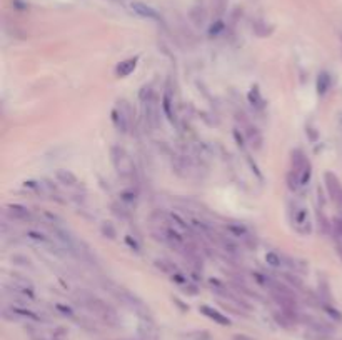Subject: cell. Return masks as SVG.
<instances>
[{"mask_svg":"<svg viewBox=\"0 0 342 340\" xmlns=\"http://www.w3.org/2000/svg\"><path fill=\"white\" fill-rule=\"evenodd\" d=\"M137 62H139V59H137V57H134V59H127V60L121 62V63H119V65L116 67V75H117V77H121V79L129 77L130 73H132V72L135 70Z\"/></svg>","mask_w":342,"mask_h":340,"instance_id":"13","label":"cell"},{"mask_svg":"<svg viewBox=\"0 0 342 340\" xmlns=\"http://www.w3.org/2000/svg\"><path fill=\"white\" fill-rule=\"evenodd\" d=\"M139 99H140V103H142V115H144V120H145L147 127L152 130L159 129V125H161V117H159V107H157L156 94H154L150 85L142 87L140 94H139Z\"/></svg>","mask_w":342,"mask_h":340,"instance_id":"2","label":"cell"},{"mask_svg":"<svg viewBox=\"0 0 342 340\" xmlns=\"http://www.w3.org/2000/svg\"><path fill=\"white\" fill-rule=\"evenodd\" d=\"M244 129H246V137H247V142L252 145L254 148H259L262 147V137L259 134V130L255 129V127H252L250 124H246L244 125Z\"/></svg>","mask_w":342,"mask_h":340,"instance_id":"14","label":"cell"},{"mask_svg":"<svg viewBox=\"0 0 342 340\" xmlns=\"http://www.w3.org/2000/svg\"><path fill=\"white\" fill-rule=\"evenodd\" d=\"M201 312H202L205 317H209V319H212L214 322H217V324H220V325H229V324H231V320L227 319V317H224L220 312H217V310H214V309L207 307V305H204V307H201Z\"/></svg>","mask_w":342,"mask_h":340,"instance_id":"15","label":"cell"},{"mask_svg":"<svg viewBox=\"0 0 342 340\" xmlns=\"http://www.w3.org/2000/svg\"><path fill=\"white\" fill-rule=\"evenodd\" d=\"M329 89H330V77H329V73H326V72L319 73V79H317V94L319 95H326Z\"/></svg>","mask_w":342,"mask_h":340,"instance_id":"16","label":"cell"},{"mask_svg":"<svg viewBox=\"0 0 342 340\" xmlns=\"http://www.w3.org/2000/svg\"><path fill=\"white\" fill-rule=\"evenodd\" d=\"M289 218H290V225L294 227L295 232L300 235H311L312 223L309 218V209L302 204V200L299 199L292 200V204L289 207Z\"/></svg>","mask_w":342,"mask_h":340,"instance_id":"3","label":"cell"},{"mask_svg":"<svg viewBox=\"0 0 342 340\" xmlns=\"http://www.w3.org/2000/svg\"><path fill=\"white\" fill-rule=\"evenodd\" d=\"M174 100H172V92L170 89H165L164 92V97H162V110H164V115L169 119V122L172 125H177V117H175L174 114Z\"/></svg>","mask_w":342,"mask_h":340,"instance_id":"10","label":"cell"},{"mask_svg":"<svg viewBox=\"0 0 342 340\" xmlns=\"http://www.w3.org/2000/svg\"><path fill=\"white\" fill-rule=\"evenodd\" d=\"M130 9L134 10L137 15L144 17V19H152V20H159L161 19V15L157 14L156 9L149 7L147 4H142V2H132L130 4Z\"/></svg>","mask_w":342,"mask_h":340,"instance_id":"11","label":"cell"},{"mask_svg":"<svg viewBox=\"0 0 342 340\" xmlns=\"http://www.w3.org/2000/svg\"><path fill=\"white\" fill-rule=\"evenodd\" d=\"M28 333H30L32 340H62L64 332L60 328H47V327H28Z\"/></svg>","mask_w":342,"mask_h":340,"instance_id":"8","label":"cell"},{"mask_svg":"<svg viewBox=\"0 0 342 340\" xmlns=\"http://www.w3.org/2000/svg\"><path fill=\"white\" fill-rule=\"evenodd\" d=\"M100 232H102V235H104V237H109V239H116V235H117L116 227L112 225V222H102Z\"/></svg>","mask_w":342,"mask_h":340,"instance_id":"19","label":"cell"},{"mask_svg":"<svg viewBox=\"0 0 342 340\" xmlns=\"http://www.w3.org/2000/svg\"><path fill=\"white\" fill-rule=\"evenodd\" d=\"M334 230H335V234H337L339 237H342V217L334 218Z\"/></svg>","mask_w":342,"mask_h":340,"instance_id":"20","label":"cell"},{"mask_svg":"<svg viewBox=\"0 0 342 340\" xmlns=\"http://www.w3.org/2000/svg\"><path fill=\"white\" fill-rule=\"evenodd\" d=\"M112 124L119 132H122V134L129 132L130 125L134 124L132 107H130V103L125 99L117 100L116 107L112 108Z\"/></svg>","mask_w":342,"mask_h":340,"instance_id":"5","label":"cell"},{"mask_svg":"<svg viewBox=\"0 0 342 340\" xmlns=\"http://www.w3.org/2000/svg\"><path fill=\"white\" fill-rule=\"evenodd\" d=\"M249 102L252 103V105L255 107V108H262L264 107V99H262V95H260V92H259V89L257 87H252L250 89V92H249Z\"/></svg>","mask_w":342,"mask_h":340,"instance_id":"17","label":"cell"},{"mask_svg":"<svg viewBox=\"0 0 342 340\" xmlns=\"http://www.w3.org/2000/svg\"><path fill=\"white\" fill-rule=\"evenodd\" d=\"M112 164L116 167L117 175L125 182L135 180V165L132 157L122 147H112Z\"/></svg>","mask_w":342,"mask_h":340,"instance_id":"4","label":"cell"},{"mask_svg":"<svg viewBox=\"0 0 342 340\" xmlns=\"http://www.w3.org/2000/svg\"><path fill=\"white\" fill-rule=\"evenodd\" d=\"M55 178L65 187H77L79 185V178L75 177V174H72V172L67 170V169H59V170H57L55 172Z\"/></svg>","mask_w":342,"mask_h":340,"instance_id":"12","label":"cell"},{"mask_svg":"<svg viewBox=\"0 0 342 340\" xmlns=\"http://www.w3.org/2000/svg\"><path fill=\"white\" fill-rule=\"evenodd\" d=\"M265 262L269 263L271 267H274V269H281L284 265L282 257L279 255V253H276V252H267L265 253Z\"/></svg>","mask_w":342,"mask_h":340,"instance_id":"18","label":"cell"},{"mask_svg":"<svg viewBox=\"0 0 342 340\" xmlns=\"http://www.w3.org/2000/svg\"><path fill=\"white\" fill-rule=\"evenodd\" d=\"M81 304H84L85 307L90 309L94 314L100 315L102 319H105V320H112L113 317H116V314H113V310L109 307V305L102 302L100 298L89 295V293H81Z\"/></svg>","mask_w":342,"mask_h":340,"instance_id":"6","label":"cell"},{"mask_svg":"<svg viewBox=\"0 0 342 340\" xmlns=\"http://www.w3.org/2000/svg\"><path fill=\"white\" fill-rule=\"evenodd\" d=\"M5 214L10 218V220H15V222H28L32 220V214L30 210L27 209L24 205H19V204H10L5 207Z\"/></svg>","mask_w":342,"mask_h":340,"instance_id":"9","label":"cell"},{"mask_svg":"<svg viewBox=\"0 0 342 340\" xmlns=\"http://www.w3.org/2000/svg\"><path fill=\"white\" fill-rule=\"evenodd\" d=\"M324 182H326V188L330 200L342 210V183L337 175L332 174V172H326L324 174Z\"/></svg>","mask_w":342,"mask_h":340,"instance_id":"7","label":"cell"},{"mask_svg":"<svg viewBox=\"0 0 342 340\" xmlns=\"http://www.w3.org/2000/svg\"><path fill=\"white\" fill-rule=\"evenodd\" d=\"M312 177V167L309 160L304 155L300 148H295L290 155V170L287 174V185L292 192H300L304 190L311 182Z\"/></svg>","mask_w":342,"mask_h":340,"instance_id":"1","label":"cell"}]
</instances>
